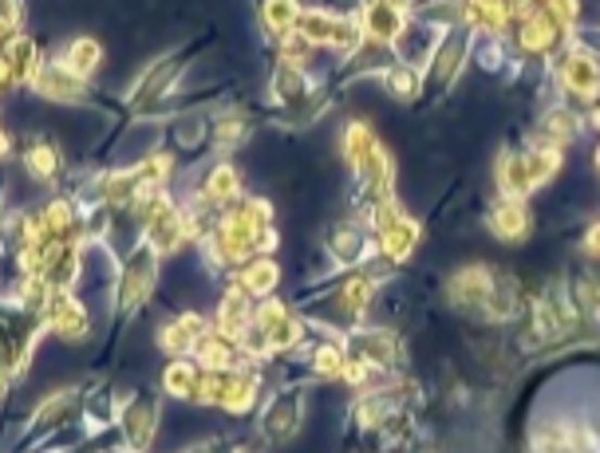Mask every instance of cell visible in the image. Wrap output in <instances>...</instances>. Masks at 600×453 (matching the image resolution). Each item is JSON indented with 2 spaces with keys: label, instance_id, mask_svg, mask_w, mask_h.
<instances>
[{
  "label": "cell",
  "instance_id": "9a60e30c",
  "mask_svg": "<svg viewBox=\"0 0 600 453\" xmlns=\"http://www.w3.org/2000/svg\"><path fill=\"white\" fill-rule=\"evenodd\" d=\"M55 64L64 67V72H72V76L79 79H95V72L103 67V43L95 40V36H76V40H67V48L60 55H55Z\"/></svg>",
  "mask_w": 600,
  "mask_h": 453
},
{
  "label": "cell",
  "instance_id": "5bb4252c",
  "mask_svg": "<svg viewBox=\"0 0 600 453\" xmlns=\"http://www.w3.org/2000/svg\"><path fill=\"white\" fill-rule=\"evenodd\" d=\"M269 99L277 107L293 111L296 103L308 99V72L301 64H289V60H277L273 76H269Z\"/></svg>",
  "mask_w": 600,
  "mask_h": 453
},
{
  "label": "cell",
  "instance_id": "4316f807",
  "mask_svg": "<svg viewBox=\"0 0 600 453\" xmlns=\"http://www.w3.org/2000/svg\"><path fill=\"white\" fill-rule=\"evenodd\" d=\"M209 130H214V122H209L206 115H182V119L175 122V142L182 151H197V146L209 139Z\"/></svg>",
  "mask_w": 600,
  "mask_h": 453
},
{
  "label": "cell",
  "instance_id": "30bf717a",
  "mask_svg": "<svg viewBox=\"0 0 600 453\" xmlns=\"http://www.w3.org/2000/svg\"><path fill=\"white\" fill-rule=\"evenodd\" d=\"M301 422H305V394H301V387H289L277 390L273 399H269V406L261 414V430L273 442H289L301 430Z\"/></svg>",
  "mask_w": 600,
  "mask_h": 453
},
{
  "label": "cell",
  "instance_id": "ba28073f",
  "mask_svg": "<svg viewBox=\"0 0 600 453\" xmlns=\"http://www.w3.org/2000/svg\"><path fill=\"white\" fill-rule=\"evenodd\" d=\"M253 315H257V308H253V296L241 288L238 281H233L230 288L218 296V312H214V324H209V332H218L221 339H230V344L241 347V339H245V335H250V327H253Z\"/></svg>",
  "mask_w": 600,
  "mask_h": 453
},
{
  "label": "cell",
  "instance_id": "603a6c76",
  "mask_svg": "<svg viewBox=\"0 0 600 453\" xmlns=\"http://www.w3.org/2000/svg\"><path fill=\"white\" fill-rule=\"evenodd\" d=\"M462 60H467V40L459 33H443L435 55H431V72H435L438 83H455V76L462 72Z\"/></svg>",
  "mask_w": 600,
  "mask_h": 453
},
{
  "label": "cell",
  "instance_id": "484cf974",
  "mask_svg": "<svg viewBox=\"0 0 600 453\" xmlns=\"http://www.w3.org/2000/svg\"><path fill=\"white\" fill-rule=\"evenodd\" d=\"M577 130H580V119L569 107H553L546 115V142H553V146L573 142L577 139Z\"/></svg>",
  "mask_w": 600,
  "mask_h": 453
},
{
  "label": "cell",
  "instance_id": "4dcf8cb0",
  "mask_svg": "<svg viewBox=\"0 0 600 453\" xmlns=\"http://www.w3.org/2000/svg\"><path fill=\"white\" fill-rule=\"evenodd\" d=\"M592 163H597V166H600V146H597V151H592Z\"/></svg>",
  "mask_w": 600,
  "mask_h": 453
},
{
  "label": "cell",
  "instance_id": "3957f363",
  "mask_svg": "<svg viewBox=\"0 0 600 453\" xmlns=\"http://www.w3.org/2000/svg\"><path fill=\"white\" fill-rule=\"evenodd\" d=\"M115 422H119L123 445L131 453H151L158 426H163V402L151 390H119L115 394Z\"/></svg>",
  "mask_w": 600,
  "mask_h": 453
},
{
  "label": "cell",
  "instance_id": "7c38bea8",
  "mask_svg": "<svg viewBox=\"0 0 600 453\" xmlns=\"http://www.w3.org/2000/svg\"><path fill=\"white\" fill-rule=\"evenodd\" d=\"M4 60H9L12 76H16V87H33L36 76L44 72V48H40V40H36L33 33H16L9 43H4Z\"/></svg>",
  "mask_w": 600,
  "mask_h": 453
},
{
  "label": "cell",
  "instance_id": "52a82bcc",
  "mask_svg": "<svg viewBox=\"0 0 600 453\" xmlns=\"http://www.w3.org/2000/svg\"><path fill=\"white\" fill-rule=\"evenodd\" d=\"M21 170L33 185H55L64 178V146L52 134H28L21 151Z\"/></svg>",
  "mask_w": 600,
  "mask_h": 453
},
{
  "label": "cell",
  "instance_id": "6da1fadb",
  "mask_svg": "<svg viewBox=\"0 0 600 453\" xmlns=\"http://www.w3.org/2000/svg\"><path fill=\"white\" fill-rule=\"evenodd\" d=\"M158 276H163V264H158V257H154L151 248L142 245V241L135 248H127V257L119 260V272H115V288H111V308H115V315L119 320L139 315L154 300Z\"/></svg>",
  "mask_w": 600,
  "mask_h": 453
},
{
  "label": "cell",
  "instance_id": "8fae6325",
  "mask_svg": "<svg viewBox=\"0 0 600 453\" xmlns=\"http://www.w3.org/2000/svg\"><path fill=\"white\" fill-rule=\"evenodd\" d=\"M561 87L573 99H597L600 95V60L585 48L561 55Z\"/></svg>",
  "mask_w": 600,
  "mask_h": 453
},
{
  "label": "cell",
  "instance_id": "ac0fdd59",
  "mask_svg": "<svg viewBox=\"0 0 600 453\" xmlns=\"http://www.w3.org/2000/svg\"><path fill=\"white\" fill-rule=\"evenodd\" d=\"M490 233L498 241H510V245L529 237V209L522 206V197H502L490 209Z\"/></svg>",
  "mask_w": 600,
  "mask_h": 453
},
{
  "label": "cell",
  "instance_id": "9c48e42d",
  "mask_svg": "<svg viewBox=\"0 0 600 453\" xmlns=\"http://www.w3.org/2000/svg\"><path fill=\"white\" fill-rule=\"evenodd\" d=\"M206 332H209V320L202 312H178L154 332V344H158L163 355L186 359V355H194V347L206 339Z\"/></svg>",
  "mask_w": 600,
  "mask_h": 453
},
{
  "label": "cell",
  "instance_id": "4fadbf2b",
  "mask_svg": "<svg viewBox=\"0 0 600 453\" xmlns=\"http://www.w3.org/2000/svg\"><path fill=\"white\" fill-rule=\"evenodd\" d=\"M197 194L206 197V206L214 209V213L238 206V202H241V173H238V166H233V163H214L206 173H202Z\"/></svg>",
  "mask_w": 600,
  "mask_h": 453
},
{
  "label": "cell",
  "instance_id": "277c9868",
  "mask_svg": "<svg viewBox=\"0 0 600 453\" xmlns=\"http://www.w3.org/2000/svg\"><path fill=\"white\" fill-rule=\"evenodd\" d=\"M371 221H375V241H380V253L392 260V264H404V260L416 253L419 225L404 213V209L395 206L392 197H387V202H375Z\"/></svg>",
  "mask_w": 600,
  "mask_h": 453
},
{
  "label": "cell",
  "instance_id": "83f0119b",
  "mask_svg": "<svg viewBox=\"0 0 600 453\" xmlns=\"http://www.w3.org/2000/svg\"><path fill=\"white\" fill-rule=\"evenodd\" d=\"M383 83H387V91H392L395 99H416L419 95V72L411 64H395L383 72Z\"/></svg>",
  "mask_w": 600,
  "mask_h": 453
},
{
  "label": "cell",
  "instance_id": "cb8c5ba5",
  "mask_svg": "<svg viewBox=\"0 0 600 453\" xmlns=\"http://www.w3.org/2000/svg\"><path fill=\"white\" fill-rule=\"evenodd\" d=\"M522 163H525V178H529V190H537V185H546L561 170V146H553V142H534L522 154Z\"/></svg>",
  "mask_w": 600,
  "mask_h": 453
},
{
  "label": "cell",
  "instance_id": "7a4b0ae2",
  "mask_svg": "<svg viewBox=\"0 0 600 453\" xmlns=\"http://www.w3.org/2000/svg\"><path fill=\"white\" fill-rule=\"evenodd\" d=\"M296 36L312 48V52H344L356 55L363 48V28L356 16H344V12L320 9V4H308L301 12V24H296Z\"/></svg>",
  "mask_w": 600,
  "mask_h": 453
},
{
  "label": "cell",
  "instance_id": "2e32d148",
  "mask_svg": "<svg viewBox=\"0 0 600 453\" xmlns=\"http://www.w3.org/2000/svg\"><path fill=\"white\" fill-rule=\"evenodd\" d=\"M190 359H194L202 371H218V375L245 367V355H241V347L230 344V339H221L218 332H206V339L194 347V355H190Z\"/></svg>",
  "mask_w": 600,
  "mask_h": 453
},
{
  "label": "cell",
  "instance_id": "ffe728a7",
  "mask_svg": "<svg viewBox=\"0 0 600 453\" xmlns=\"http://www.w3.org/2000/svg\"><path fill=\"white\" fill-rule=\"evenodd\" d=\"M197 383H202V367H197L194 359H170L163 367V375H158V387H163V394H170V399H182V402H194L197 394Z\"/></svg>",
  "mask_w": 600,
  "mask_h": 453
},
{
  "label": "cell",
  "instance_id": "e0dca14e",
  "mask_svg": "<svg viewBox=\"0 0 600 453\" xmlns=\"http://www.w3.org/2000/svg\"><path fill=\"white\" fill-rule=\"evenodd\" d=\"M281 264L273 257H253L238 269V284L250 292L253 300H273L277 284H281Z\"/></svg>",
  "mask_w": 600,
  "mask_h": 453
},
{
  "label": "cell",
  "instance_id": "44dd1931",
  "mask_svg": "<svg viewBox=\"0 0 600 453\" xmlns=\"http://www.w3.org/2000/svg\"><path fill=\"white\" fill-rule=\"evenodd\" d=\"M371 292H375V284H371V276H348V281L340 284L336 296H332V308H336L340 320H348V324H356L363 312H368L371 303Z\"/></svg>",
  "mask_w": 600,
  "mask_h": 453
},
{
  "label": "cell",
  "instance_id": "d6986e66",
  "mask_svg": "<svg viewBox=\"0 0 600 453\" xmlns=\"http://www.w3.org/2000/svg\"><path fill=\"white\" fill-rule=\"evenodd\" d=\"M257 394H261V383L253 375L250 367H238V371H226V394H221V411L241 418L257 406Z\"/></svg>",
  "mask_w": 600,
  "mask_h": 453
},
{
  "label": "cell",
  "instance_id": "8992f818",
  "mask_svg": "<svg viewBox=\"0 0 600 453\" xmlns=\"http://www.w3.org/2000/svg\"><path fill=\"white\" fill-rule=\"evenodd\" d=\"M28 91H33L40 103H52V107H88L91 103V83L88 79L64 72L55 60H48L44 72L36 76V83L28 87Z\"/></svg>",
  "mask_w": 600,
  "mask_h": 453
},
{
  "label": "cell",
  "instance_id": "7402d4cb",
  "mask_svg": "<svg viewBox=\"0 0 600 453\" xmlns=\"http://www.w3.org/2000/svg\"><path fill=\"white\" fill-rule=\"evenodd\" d=\"M301 12H305V4L301 0H261V28L273 40H289V36L296 33V24H301Z\"/></svg>",
  "mask_w": 600,
  "mask_h": 453
},
{
  "label": "cell",
  "instance_id": "d4e9b609",
  "mask_svg": "<svg viewBox=\"0 0 600 453\" xmlns=\"http://www.w3.org/2000/svg\"><path fill=\"white\" fill-rule=\"evenodd\" d=\"M209 139L218 151H238L241 142L250 139V115L245 111H226L214 119V130H209Z\"/></svg>",
  "mask_w": 600,
  "mask_h": 453
},
{
  "label": "cell",
  "instance_id": "f1b7e54d",
  "mask_svg": "<svg viewBox=\"0 0 600 453\" xmlns=\"http://www.w3.org/2000/svg\"><path fill=\"white\" fill-rule=\"evenodd\" d=\"M585 248H589V257L600 260V225L589 229V237H585Z\"/></svg>",
  "mask_w": 600,
  "mask_h": 453
},
{
  "label": "cell",
  "instance_id": "5b68a950",
  "mask_svg": "<svg viewBox=\"0 0 600 453\" xmlns=\"http://www.w3.org/2000/svg\"><path fill=\"white\" fill-rule=\"evenodd\" d=\"M44 327L60 344H84L95 324H91V308L79 300L76 292H55L44 312Z\"/></svg>",
  "mask_w": 600,
  "mask_h": 453
},
{
  "label": "cell",
  "instance_id": "f546056e",
  "mask_svg": "<svg viewBox=\"0 0 600 453\" xmlns=\"http://www.w3.org/2000/svg\"><path fill=\"white\" fill-rule=\"evenodd\" d=\"M9 151H12V134H9V127H0V163L9 158Z\"/></svg>",
  "mask_w": 600,
  "mask_h": 453
}]
</instances>
